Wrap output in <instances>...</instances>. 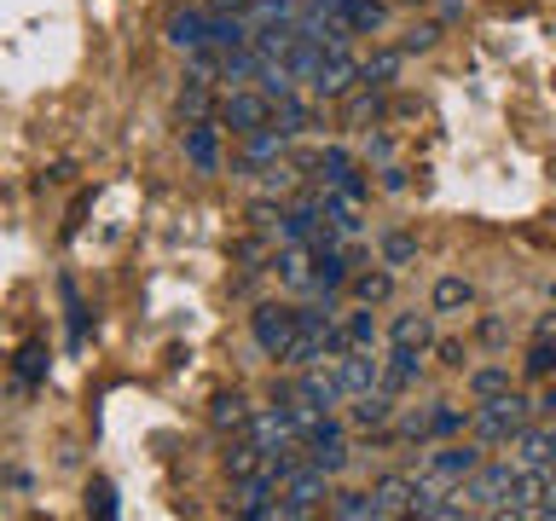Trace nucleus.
I'll use <instances>...</instances> for the list:
<instances>
[{
	"instance_id": "nucleus-3",
	"label": "nucleus",
	"mask_w": 556,
	"mask_h": 521,
	"mask_svg": "<svg viewBox=\"0 0 556 521\" xmlns=\"http://www.w3.org/2000/svg\"><path fill=\"white\" fill-rule=\"evenodd\" d=\"M337 475H325L319 463H302V469H290L285 481H278V521H302V516H319L330 510V486Z\"/></svg>"
},
{
	"instance_id": "nucleus-27",
	"label": "nucleus",
	"mask_w": 556,
	"mask_h": 521,
	"mask_svg": "<svg viewBox=\"0 0 556 521\" xmlns=\"http://www.w3.org/2000/svg\"><path fill=\"white\" fill-rule=\"evenodd\" d=\"M174 104H180L186 122H208V104H215V99H208V76H186V87H180V99H174Z\"/></svg>"
},
{
	"instance_id": "nucleus-38",
	"label": "nucleus",
	"mask_w": 556,
	"mask_h": 521,
	"mask_svg": "<svg viewBox=\"0 0 556 521\" xmlns=\"http://www.w3.org/2000/svg\"><path fill=\"white\" fill-rule=\"evenodd\" d=\"M434 354H441V365H452V371H464V347L458 342H434Z\"/></svg>"
},
{
	"instance_id": "nucleus-19",
	"label": "nucleus",
	"mask_w": 556,
	"mask_h": 521,
	"mask_svg": "<svg viewBox=\"0 0 556 521\" xmlns=\"http://www.w3.org/2000/svg\"><path fill=\"white\" fill-rule=\"evenodd\" d=\"M389 342H400V347H434V313H394L389 319Z\"/></svg>"
},
{
	"instance_id": "nucleus-18",
	"label": "nucleus",
	"mask_w": 556,
	"mask_h": 521,
	"mask_svg": "<svg viewBox=\"0 0 556 521\" xmlns=\"http://www.w3.org/2000/svg\"><path fill=\"white\" fill-rule=\"evenodd\" d=\"M348 278H354V267L342 250H313V295H337Z\"/></svg>"
},
{
	"instance_id": "nucleus-37",
	"label": "nucleus",
	"mask_w": 556,
	"mask_h": 521,
	"mask_svg": "<svg viewBox=\"0 0 556 521\" xmlns=\"http://www.w3.org/2000/svg\"><path fill=\"white\" fill-rule=\"evenodd\" d=\"M290 186H295V168H290V163H273V168H267V191L278 198V191H290Z\"/></svg>"
},
{
	"instance_id": "nucleus-20",
	"label": "nucleus",
	"mask_w": 556,
	"mask_h": 521,
	"mask_svg": "<svg viewBox=\"0 0 556 521\" xmlns=\"http://www.w3.org/2000/svg\"><path fill=\"white\" fill-rule=\"evenodd\" d=\"M348 295H354V302H365V307H382L394 295V272H389V260H382V267H365V272H354L348 278Z\"/></svg>"
},
{
	"instance_id": "nucleus-41",
	"label": "nucleus",
	"mask_w": 556,
	"mask_h": 521,
	"mask_svg": "<svg viewBox=\"0 0 556 521\" xmlns=\"http://www.w3.org/2000/svg\"><path fill=\"white\" fill-rule=\"evenodd\" d=\"M539 336H556V313H551V319H539Z\"/></svg>"
},
{
	"instance_id": "nucleus-10",
	"label": "nucleus",
	"mask_w": 556,
	"mask_h": 521,
	"mask_svg": "<svg viewBox=\"0 0 556 521\" xmlns=\"http://www.w3.org/2000/svg\"><path fill=\"white\" fill-rule=\"evenodd\" d=\"M371 498H377V521L382 516H412L417 510V475H377L371 481Z\"/></svg>"
},
{
	"instance_id": "nucleus-30",
	"label": "nucleus",
	"mask_w": 556,
	"mask_h": 521,
	"mask_svg": "<svg viewBox=\"0 0 556 521\" xmlns=\"http://www.w3.org/2000/svg\"><path fill=\"white\" fill-rule=\"evenodd\" d=\"M41 377H47V347H41V342L17 347V382H24V389H35Z\"/></svg>"
},
{
	"instance_id": "nucleus-40",
	"label": "nucleus",
	"mask_w": 556,
	"mask_h": 521,
	"mask_svg": "<svg viewBox=\"0 0 556 521\" xmlns=\"http://www.w3.org/2000/svg\"><path fill=\"white\" fill-rule=\"evenodd\" d=\"M533 406H539V417H556V382H551V389L533 399Z\"/></svg>"
},
{
	"instance_id": "nucleus-17",
	"label": "nucleus",
	"mask_w": 556,
	"mask_h": 521,
	"mask_svg": "<svg viewBox=\"0 0 556 521\" xmlns=\"http://www.w3.org/2000/svg\"><path fill=\"white\" fill-rule=\"evenodd\" d=\"M250 417H255V406L243 394H215V399H208V429H215V434H243V429H250Z\"/></svg>"
},
{
	"instance_id": "nucleus-42",
	"label": "nucleus",
	"mask_w": 556,
	"mask_h": 521,
	"mask_svg": "<svg viewBox=\"0 0 556 521\" xmlns=\"http://www.w3.org/2000/svg\"><path fill=\"white\" fill-rule=\"evenodd\" d=\"M551 498H556V463H551Z\"/></svg>"
},
{
	"instance_id": "nucleus-26",
	"label": "nucleus",
	"mask_w": 556,
	"mask_h": 521,
	"mask_svg": "<svg viewBox=\"0 0 556 521\" xmlns=\"http://www.w3.org/2000/svg\"><path fill=\"white\" fill-rule=\"evenodd\" d=\"M400 64H406V52H377V59H365L359 64V87H389L394 76H400Z\"/></svg>"
},
{
	"instance_id": "nucleus-22",
	"label": "nucleus",
	"mask_w": 556,
	"mask_h": 521,
	"mask_svg": "<svg viewBox=\"0 0 556 521\" xmlns=\"http://www.w3.org/2000/svg\"><path fill=\"white\" fill-rule=\"evenodd\" d=\"M330 516H342V521H377V498L365 493V486H337V493H330Z\"/></svg>"
},
{
	"instance_id": "nucleus-15",
	"label": "nucleus",
	"mask_w": 556,
	"mask_h": 521,
	"mask_svg": "<svg viewBox=\"0 0 556 521\" xmlns=\"http://www.w3.org/2000/svg\"><path fill=\"white\" fill-rule=\"evenodd\" d=\"M330 12H337L354 35H377V29H389V17H394L389 0H337Z\"/></svg>"
},
{
	"instance_id": "nucleus-11",
	"label": "nucleus",
	"mask_w": 556,
	"mask_h": 521,
	"mask_svg": "<svg viewBox=\"0 0 556 521\" xmlns=\"http://www.w3.org/2000/svg\"><path fill=\"white\" fill-rule=\"evenodd\" d=\"M417 382H424V347H400V342H389V359H382V389L412 394Z\"/></svg>"
},
{
	"instance_id": "nucleus-32",
	"label": "nucleus",
	"mask_w": 556,
	"mask_h": 521,
	"mask_svg": "<svg viewBox=\"0 0 556 521\" xmlns=\"http://www.w3.org/2000/svg\"><path fill=\"white\" fill-rule=\"evenodd\" d=\"M382 260H389V267H406V260H417V238L389 232V238H382Z\"/></svg>"
},
{
	"instance_id": "nucleus-7",
	"label": "nucleus",
	"mask_w": 556,
	"mask_h": 521,
	"mask_svg": "<svg viewBox=\"0 0 556 521\" xmlns=\"http://www.w3.org/2000/svg\"><path fill=\"white\" fill-rule=\"evenodd\" d=\"M354 81H359V59H354V52H348V47H325V59H319V69H313L307 93L313 99H342Z\"/></svg>"
},
{
	"instance_id": "nucleus-2",
	"label": "nucleus",
	"mask_w": 556,
	"mask_h": 521,
	"mask_svg": "<svg viewBox=\"0 0 556 521\" xmlns=\"http://www.w3.org/2000/svg\"><path fill=\"white\" fill-rule=\"evenodd\" d=\"M516 458H486L476 475H469L464 486H458V498L469 504V516H498L504 521V510H510V493H516Z\"/></svg>"
},
{
	"instance_id": "nucleus-34",
	"label": "nucleus",
	"mask_w": 556,
	"mask_h": 521,
	"mask_svg": "<svg viewBox=\"0 0 556 521\" xmlns=\"http://www.w3.org/2000/svg\"><path fill=\"white\" fill-rule=\"evenodd\" d=\"M87 504H93L99 516H116V486L111 481H93V486H87Z\"/></svg>"
},
{
	"instance_id": "nucleus-13",
	"label": "nucleus",
	"mask_w": 556,
	"mask_h": 521,
	"mask_svg": "<svg viewBox=\"0 0 556 521\" xmlns=\"http://www.w3.org/2000/svg\"><path fill=\"white\" fill-rule=\"evenodd\" d=\"M163 35H168V47H180V52L208 47V7H180V12H168Z\"/></svg>"
},
{
	"instance_id": "nucleus-33",
	"label": "nucleus",
	"mask_w": 556,
	"mask_h": 521,
	"mask_svg": "<svg viewBox=\"0 0 556 521\" xmlns=\"http://www.w3.org/2000/svg\"><path fill=\"white\" fill-rule=\"evenodd\" d=\"M382 116V104H377V87H365V93L348 104V122H354V128H365V122H377Z\"/></svg>"
},
{
	"instance_id": "nucleus-6",
	"label": "nucleus",
	"mask_w": 556,
	"mask_h": 521,
	"mask_svg": "<svg viewBox=\"0 0 556 521\" xmlns=\"http://www.w3.org/2000/svg\"><path fill=\"white\" fill-rule=\"evenodd\" d=\"M481 463H486V446L476 441V434H469V441H464V434H458V441H434V452L424 458V469H429V475H441L446 486H464Z\"/></svg>"
},
{
	"instance_id": "nucleus-5",
	"label": "nucleus",
	"mask_w": 556,
	"mask_h": 521,
	"mask_svg": "<svg viewBox=\"0 0 556 521\" xmlns=\"http://www.w3.org/2000/svg\"><path fill=\"white\" fill-rule=\"evenodd\" d=\"M220 128H232L238 139H250L261 128H273V99L261 93V87H226V99H220Z\"/></svg>"
},
{
	"instance_id": "nucleus-36",
	"label": "nucleus",
	"mask_w": 556,
	"mask_h": 521,
	"mask_svg": "<svg viewBox=\"0 0 556 521\" xmlns=\"http://www.w3.org/2000/svg\"><path fill=\"white\" fill-rule=\"evenodd\" d=\"M389 156H394V139H389V134H371V139H365V163L389 168Z\"/></svg>"
},
{
	"instance_id": "nucleus-25",
	"label": "nucleus",
	"mask_w": 556,
	"mask_h": 521,
	"mask_svg": "<svg viewBox=\"0 0 556 521\" xmlns=\"http://www.w3.org/2000/svg\"><path fill=\"white\" fill-rule=\"evenodd\" d=\"M273 128H278V134H290V139H295V134H307V128H313V104H302L295 93H290V99H278V104H273Z\"/></svg>"
},
{
	"instance_id": "nucleus-28",
	"label": "nucleus",
	"mask_w": 556,
	"mask_h": 521,
	"mask_svg": "<svg viewBox=\"0 0 556 521\" xmlns=\"http://www.w3.org/2000/svg\"><path fill=\"white\" fill-rule=\"evenodd\" d=\"M521 371H528L533 382H551V377H556V342H551V336H533L528 359H521Z\"/></svg>"
},
{
	"instance_id": "nucleus-4",
	"label": "nucleus",
	"mask_w": 556,
	"mask_h": 521,
	"mask_svg": "<svg viewBox=\"0 0 556 521\" xmlns=\"http://www.w3.org/2000/svg\"><path fill=\"white\" fill-rule=\"evenodd\" d=\"M250 336H255V347H261L267 359H285L290 342L302 336V307H290V302H261V307L250 313Z\"/></svg>"
},
{
	"instance_id": "nucleus-9",
	"label": "nucleus",
	"mask_w": 556,
	"mask_h": 521,
	"mask_svg": "<svg viewBox=\"0 0 556 521\" xmlns=\"http://www.w3.org/2000/svg\"><path fill=\"white\" fill-rule=\"evenodd\" d=\"M337 377H342L348 399L382 389V359H377V347H348V354L337 359Z\"/></svg>"
},
{
	"instance_id": "nucleus-21",
	"label": "nucleus",
	"mask_w": 556,
	"mask_h": 521,
	"mask_svg": "<svg viewBox=\"0 0 556 521\" xmlns=\"http://www.w3.org/2000/svg\"><path fill=\"white\" fill-rule=\"evenodd\" d=\"M469 302H476V284H469V278H458V272L434 278V295H429L434 313H464Z\"/></svg>"
},
{
	"instance_id": "nucleus-31",
	"label": "nucleus",
	"mask_w": 556,
	"mask_h": 521,
	"mask_svg": "<svg viewBox=\"0 0 556 521\" xmlns=\"http://www.w3.org/2000/svg\"><path fill=\"white\" fill-rule=\"evenodd\" d=\"M325 186H330V191H342V198H354V203H365V191H371V180H365V174H359L354 163H348L342 174H330Z\"/></svg>"
},
{
	"instance_id": "nucleus-14",
	"label": "nucleus",
	"mask_w": 556,
	"mask_h": 521,
	"mask_svg": "<svg viewBox=\"0 0 556 521\" xmlns=\"http://www.w3.org/2000/svg\"><path fill=\"white\" fill-rule=\"evenodd\" d=\"M186 156L198 174H220V128L215 122H186Z\"/></svg>"
},
{
	"instance_id": "nucleus-23",
	"label": "nucleus",
	"mask_w": 556,
	"mask_h": 521,
	"mask_svg": "<svg viewBox=\"0 0 556 521\" xmlns=\"http://www.w3.org/2000/svg\"><path fill=\"white\" fill-rule=\"evenodd\" d=\"M243 17H250V29L295 24V17H302V0H250V7H243Z\"/></svg>"
},
{
	"instance_id": "nucleus-39",
	"label": "nucleus",
	"mask_w": 556,
	"mask_h": 521,
	"mask_svg": "<svg viewBox=\"0 0 556 521\" xmlns=\"http://www.w3.org/2000/svg\"><path fill=\"white\" fill-rule=\"evenodd\" d=\"M377 174H382V180H377L382 191H406V168H394V163H389V168H377Z\"/></svg>"
},
{
	"instance_id": "nucleus-29",
	"label": "nucleus",
	"mask_w": 556,
	"mask_h": 521,
	"mask_svg": "<svg viewBox=\"0 0 556 521\" xmlns=\"http://www.w3.org/2000/svg\"><path fill=\"white\" fill-rule=\"evenodd\" d=\"M342 325H348V336H354V347H377L382 342V330H377V319H371V307H365V302L348 313Z\"/></svg>"
},
{
	"instance_id": "nucleus-12",
	"label": "nucleus",
	"mask_w": 556,
	"mask_h": 521,
	"mask_svg": "<svg viewBox=\"0 0 556 521\" xmlns=\"http://www.w3.org/2000/svg\"><path fill=\"white\" fill-rule=\"evenodd\" d=\"M394 389H371V394H354L348 399V423L354 429H389L394 417H400V406H394Z\"/></svg>"
},
{
	"instance_id": "nucleus-24",
	"label": "nucleus",
	"mask_w": 556,
	"mask_h": 521,
	"mask_svg": "<svg viewBox=\"0 0 556 521\" xmlns=\"http://www.w3.org/2000/svg\"><path fill=\"white\" fill-rule=\"evenodd\" d=\"M464 389H469V399H498V394H510V371L504 365H476V371L464 377Z\"/></svg>"
},
{
	"instance_id": "nucleus-35",
	"label": "nucleus",
	"mask_w": 556,
	"mask_h": 521,
	"mask_svg": "<svg viewBox=\"0 0 556 521\" xmlns=\"http://www.w3.org/2000/svg\"><path fill=\"white\" fill-rule=\"evenodd\" d=\"M434 35H441L434 24H412V29H406V41H400V52H429V47H434Z\"/></svg>"
},
{
	"instance_id": "nucleus-8",
	"label": "nucleus",
	"mask_w": 556,
	"mask_h": 521,
	"mask_svg": "<svg viewBox=\"0 0 556 521\" xmlns=\"http://www.w3.org/2000/svg\"><path fill=\"white\" fill-rule=\"evenodd\" d=\"M510 458H516V463H533V469H551V463H556V423H551V417H533V423L516 434V441H510Z\"/></svg>"
},
{
	"instance_id": "nucleus-16",
	"label": "nucleus",
	"mask_w": 556,
	"mask_h": 521,
	"mask_svg": "<svg viewBox=\"0 0 556 521\" xmlns=\"http://www.w3.org/2000/svg\"><path fill=\"white\" fill-rule=\"evenodd\" d=\"M476 423V406H458V399H434L429 406V441H458Z\"/></svg>"
},
{
	"instance_id": "nucleus-1",
	"label": "nucleus",
	"mask_w": 556,
	"mask_h": 521,
	"mask_svg": "<svg viewBox=\"0 0 556 521\" xmlns=\"http://www.w3.org/2000/svg\"><path fill=\"white\" fill-rule=\"evenodd\" d=\"M539 417V406L533 399H521L516 389L510 394H498V399H481L476 406V423H469V434H476L481 446H510L521 429H528Z\"/></svg>"
}]
</instances>
